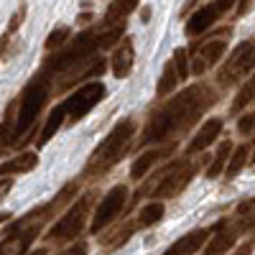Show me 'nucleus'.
<instances>
[{
	"instance_id": "1",
	"label": "nucleus",
	"mask_w": 255,
	"mask_h": 255,
	"mask_svg": "<svg viewBox=\"0 0 255 255\" xmlns=\"http://www.w3.org/2000/svg\"><path fill=\"white\" fill-rule=\"evenodd\" d=\"M212 102H215V92L207 84H191L184 92H179V97L166 102L158 113L151 115L138 145H151V143L161 145L166 140L174 143L199 120V115L207 113V108H212Z\"/></svg>"
},
{
	"instance_id": "2",
	"label": "nucleus",
	"mask_w": 255,
	"mask_h": 255,
	"mask_svg": "<svg viewBox=\"0 0 255 255\" xmlns=\"http://www.w3.org/2000/svg\"><path fill=\"white\" fill-rule=\"evenodd\" d=\"M72 199H77V184H67L51 202L41 204L38 209L28 212V215H23L18 222H13V225L5 230L3 240H0V255H28L31 245H33L36 238L41 235L44 225H46L49 220H54L56 212H59L64 204H69Z\"/></svg>"
},
{
	"instance_id": "3",
	"label": "nucleus",
	"mask_w": 255,
	"mask_h": 255,
	"mask_svg": "<svg viewBox=\"0 0 255 255\" xmlns=\"http://www.w3.org/2000/svg\"><path fill=\"white\" fill-rule=\"evenodd\" d=\"M123 31H125V28H123V23H120V26H108V28H97V26H92V28H87V31L77 33V36H74L61 51H56L54 56L46 59V64H44V74H61V72L74 69L77 64L92 59L95 51L115 46V44H118V38L123 36Z\"/></svg>"
},
{
	"instance_id": "4",
	"label": "nucleus",
	"mask_w": 255,
	"mask_h": 255,
	"mask_svg": "<svg viewBox=\"0 0 255 255\" xmlns=\"http://www.w3.org/2000/svg\"><path fill=\"white\" fill-rule=\"evenodd\" d=\"M133 138H135V123L133 120L118 123L113 130L102 138V143L92 151L87 166H84V176H102V174H108L115 163L123 161V156L128 153V148L133 145Z\"/></svg>"
},
{
	"instance_id": "5",
	"label": "nucleus",
	"mask_w": 255,
	"mask_h": 255,
	"mask_svg": "<svg viewBox=\"0 0 255 255\" xmlns=\"http://www.w3.org/2000/svg\"><path fill=\"white\" fill-rule=\"evenodd\" d=\"M49 92H51V82H49V74H44V72L33 77L23 87V92H20V97L15 102V125H13L10 143L20 140L33 128L36 118L41 115V110H44V105L49 100Z\"/></svg>"
},
{
	"instance_id": "6",
	"label": "nucleus",
	"mask_w": 255,
	"mask_h": 255,
	"mask_svg": "<svg viewBox=\"0 0 255 255\" xmlns=\"http://www.w3.org/2000/svg\"><path fill=\"white\" fill-rule=\"evenodd\" d=\"M209 158H199V161H174L168 163L161 174L153 176V189H151V197L158 202V199H171L176 194H181V191L189 186V181L194 179V174L199 171V168L207 163Z\"/></svg>"
},
{
	"instance_id": "7",
	"label": "nucleus",
	"mask_w": 255,
	"mask_h": 255,
	"mask_svg": "<svg viewBox=\"0 0 255 255\" xmlns=\"http://www.w3.org/2000/svg\"><path fill=\"white\" fill-rule=\"evenodd\" d=\"M92 202H95V191H87V194H82L77 202H72V207L49 227L46 243H67V240L79 238L82 230H84V225H87Z\"/></svg>"
},
{
	"instance_id": "8",
	"label": "nucleus",
	"mask_w": 255,
	"mask_h": 255,
	"mask_svg": "<svg viewBox=\"0 0 255 255\" xmlns=\"http://www.w3.org/2000/svg\"><path fill=\"white\" fill-rule=\"evenodd\" d=\"M253 69H255V41H243V44L235 46V51L227 56V61L222 64V69L217 74V84L232 87V84H238Z\"/></svg>"
},
{
	"instance_id": "9",
	"label": "nucleus",
	"mask_w": 255,
	"mask_h": 255,
	"mask_svg": "<svg viewBox=\"0 0 255 255\" xmlns=\"http://www.w3.org/2000/svg\"><path fill=\"white\" fill-rule=\"evenodd\" d=\"M105 95H108V90H105L102 82L82 84L74 95H69L67 100H64V108H67V123H79L95 108V105H100L105 100Z\"/></svg>"
},
{
	"instance_id": "10",
	"label": "nucleus",
	"mask_w": 255,
	"mask_h": 255,
	"mask_svg": "<svg viewBox=\"0 0 255 255\" xmlns=\"http://www.w3.org/2000/svg\"><path fill=\"white\" fill-rule=\"evenodd\" d=\"M125 207H128V189H125L123 184H118V186H113L108 194L100 199L95 215H92L90 230L95 232V235H97V232H102L105 227L113 225V222L120 217V212H123Z\"/></svg>"
},
{
	"instance_id": "11",
	"label": "nucleus",
	"mask_w": 255,
	"mask_h": 255,
	"mask_svg": "<svg viewBox=\"0 0 255 255\" xmlns=\"http://www.w3.org/2000/svg\"><path fill=\"white\" fill-rule=\"evenodd\" d=\"M235 3L238 0H212V3H207L204 8H199L194 15L186 20V36H202L209 26H215Z\"/></svg>"
},
{
	"instance_id": "12",
	"label": "nucleus",
	"mask_w": 255,
	"mask_h": 255,
	"mask_svg": "<svg viewBox=\"0 0 255 255\" xmlns=\"http://www.w3.org/2000/svg\"><path fill=\"white\" fill-rule=\"evenodd\" d=\"M225 51H227V36H220V38L207 41V44L197 51V56H194V64H191V74H194V77L207 74L212 67H215V64H220V59L225 56Z\"/></svg>"
},
{
	"instance_id": "13",
	"label": "nucleus",
	"mask_w": 255,
	"mask_h": 255,
	"mask_svg": "<svg viewBox=\"0 0 255 255\" xmlns=\"http://www.w3.org/2000/svg\"><path fill=\"white\" fill-rule=\"evenodd\" d=\"M215 230H217L215 238L207 243V255H225L232 245L238 243V238L243 235L235 220H222V222H217Z\"/></svg>"
},
{
	"instance_id": "14",
	"label": "nucleus",
	"mask_w": 255,
	"mask_h": 255,
	"mask_svg": "<svg viewBox=\"0 0 255 255\" xmlns=\"http://www.w3.org/2000/svg\"><path fill=\"white\" fill-rule=\"evenodd\" d=\"M105 69H108V61H105V56H92V59H87V61L77 64L74 69H69L67 77L61 79V87H59V90H69V87H74L77 82H90L92 77H100Z\"/></svg>"
},
{
	"instance_id": "15",
	"label": "nucleus",
	"mask_w": 255,
	"mask_h": 255,
	"mask_svg": "<svg viewBox=\"0 0 255 255\" xmlns=\"http://www.w3.org/2000/svg\"><path fill=\"white\" fill-rule=\"evenodd\" d=\"M222 128H225L222 118H207V120L202 123V128H199V133H197L194 138H191V143L186 145V153H189V156L202 153L204 148H209L212 143H215V140L220 138Z\"/></svg>"
},
{
	"instance_id": "16",
	"label": "nucleus",
	"mask_w": 255,
	"mask_h": 255,
	"mask_svg": "<svg viewBox=\"0 0 255 255\" xmlns=\"http://www.w3.org/2000/svg\"><path fill=\"white\" fill-rule=\"evenodd\" d=\"M171 153H174V143H166V145H158V148H151V151H145L140 158L133 161V166H130V179H133V181L143 179V176L151 171V168H153L161 158L171 156Z\"/></svg>"
},
{
	"instance_id": "17",
	"label": "nucleus",
	"mask_w": 255,
	"mask_h": 255,
	"mask_svg": "<svg viewBox=\"0 0 255 255\" xmlns=\"http://www.w3.org/2000/svg\"><path fill=\"white\" fill-rule=\"evenodd\" d=\"M209 243V230H194V232H189V235L179 238L174 245H168L163 255H194L199 253V248H204Z\"/></svg>"
},
{
	"instance_id": "18",
	"label": "nucleus",
	"mask_w": 255,
	"mask_h": 255,
	"mask_svg": "<svg viewBox=\"0 0 255 255\" xmlns=\"http://www.w3.org/2000/svg\"><path fill=\"white\" fill-rule=\"evenodd\" d=\"M133 61H135V51H133V41L130 38H123V44L113 51V74L118 79H125L133 69Z\"/></svg>"
},
{
	"instance_id": "19",
	"label": "nucleus",
	"mask_w": 255,
	"mask_h": 255,
	"mask_svg": "<svg viewBox=\"0 0 255 255\" xmlns=\"http://www.w3.org/2000/svg\"><path fill=\"white\" fill-rule=\"evenodd\" d=\"M38 163V156L36 151H28V153H20L5 163H0V179H5V176H18V174H28L33 171Z\"/></svg>"
},
{
	"instance_id": "20",
	"label": "nucleus",
	"mask_w": 255,
	"mask_h": 255,
	"mask_svg": "<svg viewBox=\"0 0 255 255\" xmlns=\"http://www.w3.org/2000/svg\"><path fill=\"white\" fill-rule=\"evenodd\" d=\"M140 0H113L105 10V26H120L123 20L138 8Z\"/></svg>"
},
{
	"instance_id": "21",
	"label": "nucleus",
	"mask_w": 255,
	"mask_h": 255,
	"mask_svg": "<svg viewBox=\"0 0 255 255\" xmlns=\"http://www.w3.org/2000/svg\"><path fill=\"white\" fill-rule=\"evenodd\" d=\"M64 123H67V108H64V102H59L56 108L49 113L46 123H44V130H41V135H38V145H46L56 135V130H59Z\"/></svg>"
},
{
	"instance_id": "22",
	"label": "nucleus",
	"mask_w": 255,
	"mask_h": 255,
	"mask_svg": "<svg viewBox=\"0 0 255 255\" xmlns=\"http://www.w3.org/2000/svg\"><path fill=\"white\" fill-rule=\"evenodd\" d=\"M232 143L230 140H225V143H220V151L215 153V158L209 161V166H207V179H217L220 174H225L227 171V163H230V156H232Z\"/></svg>"
},
{
	"instance_id": "23",
	"label": "nucleus",
	"mask_w": 255,
	"mask_h": 255,
	"mask_svg": "<svg viewBox=\"0 0 255 255\" xmlns=\"http://www.w3.org/2000/svg\"><path fill=\"white\" fill-rule=\"evenodd\" d=\"M179 74H176V64H174V59L163 67V74H161V79H158V87H156V95L158 97H166V95H171L176 87H179Z\"/></svg>"
},
{
	"instance_id": "24",
	"label": "nucleus",
	"mask_w": 255,
	"mask_h": 255,
	"mask_svg": "<svg viewBox=\"0 0 255 255\" xmlns=\"http://www.w3.org/2000/svg\"><path fill=\"white\" fill-rule=\"evenodd\" d=\"M163 217V204L161 202H148L140 212H138V227H153L156 222H161Z\"/></svg>"
},
{
	"instance_id": "25",
	"label": "nucleus",
	"mask_w": 255,
	"mask_h": 255,
	"mask_svg": "<svg viewBox=\"0 0 255 255\" xmlns=\"http://www.w3.org/2000/svg\"><path fill=\"white\" fill-rule=\"evenodd\" d=\"M235 215H238V220H235V222H238L240 232L253 230V227H255V197H253V199H248V202H243V204H238Z\"/></svg>"
},
{
	"instance_id": "26",
	"label": "nucleus",
	"mask_w": 255,
	"mask_h": 255,
	"mask_svg": "<svg viewBox=\"0 0 255 255\" xmlns=\"http://www.w3.org/2000/svg\"><path fill=\"white\" fill-rule=\"evenodd\" d=\"M255 102V74L243 84L240 87V92H238V97L232 100V113H240V110H245L248 105H253Z\"/></svg>"
},
{
	"instance_id": "27",
	"label": "nucleus",
	"mask_w": 255,
	"mask_h": 255,
	"mask_svg": "<svg viewBox=\"0 0 255 255\" xmlns=\"http://www.w3.org/2000/svg\"><path fill=\"white\" fill-rule=\"evenodd\" d=\"M245 163H248V145H238L235 151H232V156H230V163H227L225 176H227V179H235L243 168H245Z\"/></svg>"
},
{
	"instance_id": "28",
	"label": "nucleus",
	"mask_w": 255,
	"mask_h": 255,
	"mask_svg": "<svg viewBox=\"0 0 255 255\" xmlns=\"http://www.w3.org/2000/svg\"><path fill=\"white\" fill-rule=\"evenodd\" d=\"M67 38H69V28H67V26L54 28V31H51V36L46 38V51H54V49H56V46H61Z\"/></svg>"
},
{
	"instance_id": "29",
	"label": "nucleus",
	"mask_w": 255,
	"mask_h": 255,
	"mask_svg": "<svg viewBox=\"0 0 255 255\" xmlns=\"http://www.w3.org/2000/svg\"><path fill=\"white\" fill-rule=\"evenodd\" d=\"M189 56H186V49H176L174 51V64H176V74H179V79L184 82V79H189V61H186Z\"/></svg>"
},
{
	"instance_id": "30",
	"label": "nucleus",
	"mask_w": 255,
	"mask_h": 255,
	"mask_svg": "<svg viewBox=\"0 0 255 255\" xmlns=\"http://www.w3.org/2000/svg\"><path fill=\"white\" fill-rule=\"evenodd\" d=\"M238 133H240V135L255 133V113H248V115H243V118L238 120Z\"/></svg>"
},
{
	"instance_id": "31",
	"label": "nucleus",
	"mask_w": 255,
	"mask_h": 255,
	"mask_svg": "<svg viewBox=\"0 0 255 255\" xmlns=\"http://www.w3.org/2000/svg\"><path fill=\"white\" fill-rule=\"evenodd\" d=\"M59 255H87V243L84 240H79V243H72L64 253H59Z\"/></svg>"
},
{
	"instance_id": "32",
	"label": "nucleus",
	"mask_w": 255,
	"mask_h": 255,
	"mask_svg": "<svg viewBox=\"0 0 255 255\" xmlns=\"http://www.w3.org/2000/svg\"><path fill=\"white\" fill-rule=\"evenodd\" d=\"M13 181H15V179H0V202H3L5 194L13 189Z\"/></svg>"
},
{
	"instance_id": "33",
	"label": "nucleus",
	"mask_w": 255,
	"mask_h": 255,
	"mask_svg": "<svg viewBox=\"0 0 255 255\" xmlns=\"http://www.w3.org/2000/svg\"><path fill=\"white\" fill-rule=\"evenodd\" d=\"M250 3H253V0H238V3H235V5H238V15H240V18H243V15L248 13Z\"/></svg>"
},
{
	"instance_id": "34",
	"label": "nucleus",
	"mask_w": 255,
	"mask_h": 255,
	"mask_svg": "<svg viewBox=\"0 0 255 255\" xmlns=\"http://www.w3.org/2000/svg\"><path fill=\"white\" fill-rule=\"evenodd\" d=\"M140 20H143V23H148V20H151V8H143V10H140Z\"/></svg>"
},
{
	"instance_id": "35",
	"label": "nucleus",
	"mask_w": 255,
	"mask_h": 255,
	"mask_svg": "<svg viewBox=\"0 0 255 255\" xmlns=\"http://www.w3.org/2000/svg\"><path fill=\"white\" fill-rule=\"evenodd\" d=\"M250 250H253V245H243V248H240L235 255H250Z\"/></svg>"
},
{
	"instance_id": "36",
	"label": "nucleus",
	"mask_w": 255,
	"mask_h": 255,
	"mask_svg": "<svg viewBox=\"0 0 255 255\" xmlns=\"http://www.w3.org/2000/svg\"><path fill=\"white\" fill-rule=\"evenodd\" d=\"M5 220H10V215H0V225H3Z\"/></svg>"
}]
</instances>
